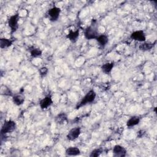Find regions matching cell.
<instances>
[{
	"instance_id": "1",
	"label": "cell",
	"mask_w": 157,
	"mask_h": 157,
	"mask_svg": "<svg viewBox=\"0 0 157 157\" xmlns=\"http://www.w3.org/2000/svg\"><path fill=\"white\" fill-rule=\"evenodd\" d=\"M85 37L88 40L96 39L99 36L98 31V25L97 21L95 19H93L91 23V25L87 27L84 32Z\"/></svg>"
},
{
	"instance_id": "2",
	"label": "cell",
	"mask_w": 157,
	"mask_h": 157,
	"mask_svg": "<svg viewBox=\"0 0 157 157\" xmlns=\"http://www.w3.org/2000/svg\"><path fill=\"white\" fill-rule=\"evenodd\" d=\"M96 94L95 91L93 90H90L83 98L82 101L77 104L76 106V109H79L80 108L85 106L86 104L93 102L96 98Z\"/></svg>"
},
{
	"instance_id": "3",
	"label": "cell",
	"mask_w": 157,
	"mask_h": 157,
	"mask_svg": "<svg viewBox=\"0 0 157 157\" xmlns=\"http://www.w3.org/2000/svg\"><path fill=\"white\" fill-rule=\"evenodd\" d=\"M16 128V123L12 120L6 121L1 130V134L2 136H5L6 134L12 133Z\"/></svg>"
},
{
	"instance_id": "4",
	"label": "cell",
	"mask_w": 157,
	"mask_h": 157,
	"mask_svg": "<svg viewBox=\"0 0 157 157\" xmlns=\"http://www.w3.org/2000/svg\"><path fill=\"white\" fill-rule=\"evenodd\" d=\"M60 13H61L60 8L57 7H53L48 11L47 15L50 21L55 22L59 19Z\"/></svg>"
},
{
	"instance_id": "5",
	"label": "cell",
	"mask_w": 157,
	"mask_h": 157,
	"mask_svg": "<svg viewBox=\"0 0 157 157\" xmlns=\"http://www.w3.org/2000/svg\"><path fill=\"white\" fill-rule=\"evenodd\" d=\"M19 18L20 17L19 14H14L9 18L8 20V25L11 29V34H13L17 30L19 27L18 22H19Z\"/></svg>"
},
{
	"instance_id": "6",
	"label": "cell",
	"mask_w": 157,
	"mask_h": 157,
	"mask_svg": "<svg viewBox=\"0 0 157 157\" xmlns=\"http://www.w3.org/2000/svg\"><path fill=\"white\" fill-rule=\"evenodd\" d=\"M81 133V128L80 127H76L71 129L67 134V139L69 141H73L77 139Z\"/></svg>"
},
{
	"instance_id": "7",
	"label": "cell",
	"mask_w": 157,
	"mask_h": 157,
	"mask_svg": "<svg viewBox=\"0 0 157 157\" xmlns=\"http://www.w3.org/2000/svg\"><path fill=\"white\" fill-rule=\"evenodd\" d=\"M130 37H131V39H132L134 41H137L142 42H145L146 40L145 34L144 31H142V30H138V31H136L133 32V33H131Z\"/></svg>"
},
{
	"instance_id": "8",
	"label": "cell",
	"mask_w": 157,
	"mask_h": 157,
	"mask_svg": "<svg viewBox=\"0 0 157 157\" xmlns=\"http://www.w3.org/2000/svg\"><path fill=\"white\" fill-rule=\"evenodd\" d=\"M113 155L115 157H124L127 155V150L120 145H116L114 147Z\"/></svg>"
},
{
	"instance_id": "9",
	"label": "cell",
	"mask_w": 157,
	"mask_h": 157,
	"mask_svg": "<svg viewBox=\"0 0 157 157\" xmlns=\"http://www.w3.org/2000/svg\"><path fill=\"white\" fill-rule=\"evenodd\" d=\"M52 103H53V101H52V97L50 95H48L45 96L40 101L39 105L41 108L44 110L47 109L48 107H50L52 104Z\"/></svg>"
},
{
	"instance_id": "10",
	"label": "cell",
	"mask_w": 157,
	"mask_h": 157,
	"mask_svg": "<svg viewBox=\"0 0 157 157\" xmlns=\"http://www.w3.org/2000/svg\"><path fill=\"white\" fill-rule=\"evenodd\" d=\"M97 42L99 44V45L102 47H105L107 44L109 42V37L106 34H101L99 35L96 39Z\"/></svg>"
},
{
	"instance_id": "11",
	"label": "cell",
	"mask_w": 157,
	"mask_h": 157,
	"mask_svg": "<svg viewBox=\"0 0 157 157\" xmlns=\"http://www.w3.org/2000/svg\"><path fill=\"white\" fill-rule=\"evenodd\" d=\"M79 36V30L76 31L70 30L69 33L66 35V38L71 41L72 42H76Z\"/></svg>"
},
{
	"instance_id": "12",
	"label": "cell",
	"mask_w": 157,
	"mask_h": 157,
	"mask_svg": "<svg viewBox=\"0 0 157 157\" xmlns=\"http://www.w3.org/2000/svg\"><path fill=\"white\" fill-rule=\"evenodd\" d=\"M114 66V63L113 62L106 63L102 65L101 67L102 71L106 74H109L111 73L113 68Z\"/></svg>"
},
{
	"instance_id": "13",
	"label": "cell",
	"mask_w": 157,
	"mask_h": 157,
	"mask_svg": "<svg viewBox=\"0 0 157 157\" xmlns=\"http://www.w3.org/2000/svg\"><path fill=\"white\" fill-rule=\"evenodd\" d=\"M67 120H68L67 116L64 112H62V113L58 114L55 118V121L56 123L59 124V125L63 124L65 122L67 121Z\"/></svg>"
},
{
	"instance_id": "14",
	"label": "cell",
	"mask_w": 157,
	"mask_h": 157,
	"mask_svg": "<svg viewBox=\"0 0 157 157\" xmlns=\"http://www.w3.org/2000/svg\"><path fill=\"white\" fill-rule=\"evenodd\" d=\"M66 154L68 156H77L80 154V151L76 147H71L66 150Z\"/></svg>"
},
{
	"instance_id": "15",
	"label": "cell",
	"mask_w": 157,
	"mask_h": 157,
	"mask_svg": "<svg viewBox=\"0 0 157 157\" xmlns=\"http://www.w3.org/2000/svg\"><path fill=\"white\" fill-rule=\"evenodd\" d=\"M30 55L33 58H37L42 56V52L41 49L38 48H35V47H30Z\"/></svg>"
},
{
	"instance_id": "16",
	"label": "cell",
	"mask_w": 157,
	"mask_h": 157,
	"mask_svg": "<svg viewBox=\"0 0 157 157\" xmlns=\"http://www.w3.org/2000/svg\"><path fill=\"white\" fill-rule=\"evenodd\" d=\"M140 122V118L137 116L131 117L127 122V125L128 127H132L138 125Z\"/></svg>"
},
{
	"instance_id": "17",
	"label": "cell",
	"mask_w": 157,
	"mask_h": 157,
	"mask_svg": "<svg viewBox=\"0 0 157 157\" xmlns=\"http://www.w3.org/2000/svg\"><path fill=\"white\" fill-rule=\"evenodd\" d=\"M12 44V41L11 39L7 38L0 39V47L2 48H5L9 47Z\"/></svg>"
},
{
	"instance_id": "18",
	"label": "cell",
	"mask_w": 157,
	"mask_h": 157,
	"mask_svg": "<svg viewBox=\"0 0 157 157\" xmlns=\"http://www.w3.org/2000/svg\"><path fill=\"white\" fill-rule=\"evenodd\" d=\"M154 45H155V43L152 44V43L144 42L139 45V48L142 51H148V50H150L151 49H152V48L154 47Z\"/></svg>"
},
{
	"instance_id": "19",
	"label": "cell",
	"mask_w": 157,
	"mask_h": 157,
	"mask_svg": "<svg viewBox=\"0 0 157 157\" xmlns=\"http://www.w3.org/2000/svg\"><path fill=\"white\" fill-rule=\"evenodd\" d=\"M25 98L21 95H17L13 97V102L17 106H20L23 104Z\"/></svg>"
},
{
	"instance_id": "20",
	"label": "cell",
	"mask_w": 157,
	"mask_h": 157,
	"mask_svg": "<svg viewBox=\"0 0 157 157\" xmlns=\"http://www.w3.org/2000/svg\"><path fill=\"white\" fill-rule=\"evenodd\" d=\"M102 150L101 148L95 149L91 152L90 156V157H98L102 153Z\"/></svg>"
},
{
	"instance_id": "21",
	"label": "cell",
	"mask_w": 157,
	"mask_h": 157,
	"mask_svg": "<svg viewBox=\"0 0 157 157\" xmlns=\"http://www.w3.org/2000/svg\"><path fill=\"white\" fill-rule=\"evenodd\" d=\"M48 72V70L47 67H42L41 69H39V73L42 77L45 76L47 74Z\"/></svg>"
},
{
	"instance_id": "22",
	"label": "cell",
	"mask_w": 157,
	"mask_h": 157,
	"mask_svg": "<svg viewBox=\"0 0 157 157\" xmlns=\"http://www.w3.org/2000/svg\"><path fill=\"white\" fill-rule=\"evenodd\" d=\"M144 134H145L144 131H142V130H141V131H139L137 133V137H139V138H141V137H142L144 136Z\"/></svg>"
}]
</instances>
